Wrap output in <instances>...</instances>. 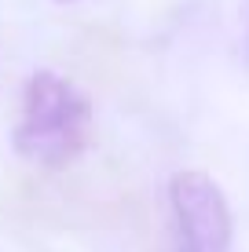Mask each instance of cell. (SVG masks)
I'll use <instances>...</instances> for the list:
<instances>
[{"label":"cell","instance_id":"3957f363","mask_svg":"<svg viewBox=\"0 0 249 252\" xmlns=\"http://www.w3.org/2000/svg\"><path fill=\"white\" fill-rule=\"evenodd\" d=\"M59 4H73V0H59Z\"/></svg>","mask_w":249,"mask_h":252},{"label":"cell","instance_id":"7a4b0ae2","mask_svg":"<svg viewBox=\"0 0 249 252\" xmlns=\"http://www.w3.org/2000/svg\"><path fill=\"white\" fill-rule=\"evenodd\" d=\"M169 205L176 220L179 252H231V238H235L231 205L209 172H176L169 179Z\"/></svg>","mask_w":249,"mask_h":252},{"label":"cell","instance_id":"6da1fadb","mask_svg":"<svg viewBox=\"0 0 249 252\" xmlns=\"http://www.w3.org/2000/svg\"><path fill=\"white\" fill-rule=\"evenodd\" d=\"M92 128H96V114L88 95L70 77L37 69L22 84L11 146L22 161L37 168H66L88 150Z\"/></svg>","mask_w":249,"mask_h":252}]
</instances>
